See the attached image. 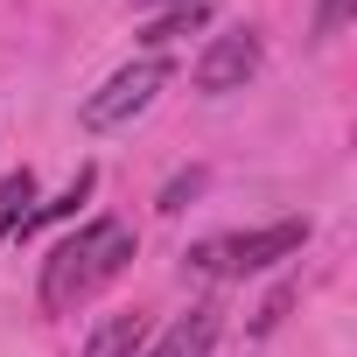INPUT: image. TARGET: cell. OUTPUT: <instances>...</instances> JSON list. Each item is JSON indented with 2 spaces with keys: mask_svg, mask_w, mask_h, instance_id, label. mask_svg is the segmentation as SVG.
Segmentation results:
<instances>
[{
  "mask_svg": "<svg viewBox=\"0 0 357 357\" xmlns=\"http://www.w3.org/2000/svg\"><path fill=\"white\" fill-rule=\"evenodd\" d=\"M133 259V225L126 218H91L77 238H63L50 259H43V280H36V301L43 315H70L77 301H91L98 287H112Z\"/></svg>",
  "mask_w": 357,
  "mask_h": 357,
  "instance_id": "obj_1",
  "label": "cell"
},
{
  "mask_svg": "<svg viewBox=\"0 0 357 357\" xmlns=\"http://www.w3.org/2000/svg\"><path fill=\"white\" fill-rule=\"evenodd\" d=\"M308 245V218H273L259 231H225V238H204L183 252V273L197 280H245V273H266L280 259H294Z\"/></svg>",
  "mask_w": 357,
  "mask_h": 357,
  "instance_id": "obj_2",
  "label": "cell"
},
{
  "mask_svg": "<svg viewBox=\"0 0 357 357\" xmlns=\"http://www.w3.org/2000/svg\"><path fill=\"white\" fill-rule=\"evenodd\" d=\"M175 77V63L161 56V50H140L133 63H119L84 105H77V119H84V133H112V126H126L133 112H147L154 98H161V84Z\"/></svg>",
  "mask_w": 357,
  "mask_h": 357,
  "instance_id": "obj_3",
  "label": "cell"
},
{
  "mask_svg": "<svg viewBox=\"0 0 357 357\" xmlns=\"http://www.w3.org/2000/svg\"><path fill=\"white\" fill-rule=\"evenodd\" d=\"M266 63V36L259 29H231V36H211V50L197 56V91L204 98H225V91H245V77Z\"/></svg>",
  "mask_w": 357,
  "mask_h": 357,
  "instance_id": "obj_4",
  "label": "cell"
},
{
  "mask_svg": "<svg viewBox=\"0 0 357 357\" xmlns=\"http://www.w3.org/2000/svg\"><path fill=\"white\" fill-rule=\"evenodd\" d=\"M218 329H225V308H218V301H197L190 315H175V322L161 329V343H154L147 357H211Z\"/></svg>",
  "mask_w": 357,
  "mask_h": 357,
  "instance_id": "obj_5",
  "label": "cell"
},
{
  "mask_svg": "<svg viewBox=\"0 0 357 357\" xmlns=\"http://www.w3.org/2000/svg\"><path fill=\"white\" fill-rule=\"evenodd\" d=\"M140 343H147V315L126 308V315H105V322L91 329L84 357H140Z\"/></svg>",
  "mask_w": 357,
  "mask_h": 357,
  "instance_id": "obj_6",
  "label": "cell"
},
{
  "mask_svg": "<svg viewBox=\"0 0 357 357\" xmlns=\"http://www.w3.org/2000/svg\"><path fill=\"white\" fill-rule=\"evenodd\" d=\"M36 204H43V197H36V175H29V168H8V175H0V245L29 231V211H36Z\"/></svg>",
  "mask_w": 357,
  "mask_h": 357,
  "instance_id": "obj_7",
  "label": "cell"
},
{
  "mask_svg": "<svg viewBox=\"0 0 357 357\" xmlns=\"http://www.w3.org/2000/svg\"><path fill=\"white\" fill-rule=\"evenodd\" d=\"M204 22H211V8H204V0H183V8H168V15H154V22L140 29V43L168 56V43H183V36H197Z\"/></svg>",
  "mask_w": 357,
  "mask_h": 357,
  "instance_id": "obj_8",
  "label": "cell"
},
{
  "mask_svg": "<svg viewBox=\"0 0 357 357\" xmlns=\"http://www.w3.org/2000/svg\"><path fill=\"white\" fill-rule=\"evenodd\" d=\"M350 8H357V0H322V8H315V36H322V43H329V36H343Z\"/></svg>",
  "mask_w": 357,
  "mask_h": 357,
  "instance_id": "obj_9",
  "label": "cell"
},
{
  "mask_svg": "<svg viewBox=\"0 0 357 357\" xmlns=\"http://www.w3.org/2000/svg\"><path fill=\"white\" fill-rule=\"evenodd\" d=\"M197 190H204V168H190V175H175V183L161 190V211H183V204H190Z\"/></svg>",
  "mask_w": 357,
  "mask_h": 357,
  "instance_id": "obj_10",
  "label": "cell"
},
{
  "mask_svg": "<svg viewBox=\"0 0 357 357\" xmlns=\"http://www.w3.org/2000/svg\"><path fill=\"white\" fill-rule=\"evenodd\" d=\"M140 8H183V0H140Z\"/></svg>",
  "mask_w": 357,
  "mask_h": 357,
  "instance_id": "obj_11",
  "label": "cell"
}]
</instances>
